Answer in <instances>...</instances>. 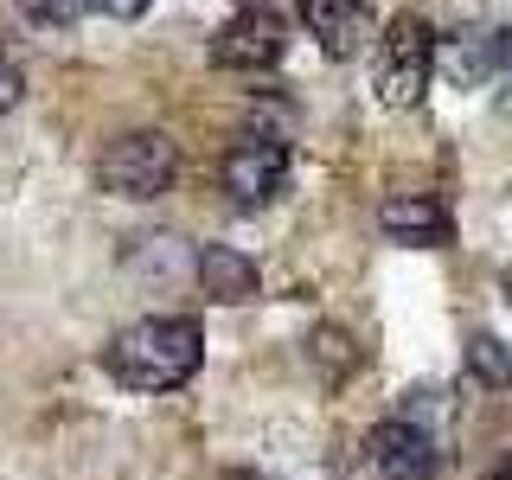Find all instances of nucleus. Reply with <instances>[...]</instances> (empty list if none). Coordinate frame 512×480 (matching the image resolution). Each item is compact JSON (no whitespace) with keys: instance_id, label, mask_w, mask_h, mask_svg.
I'll return each instance as SVG.
<instances>
[{"instance_id":"10","label":"nucleus","mask_w":512,"mask_h":480,"mask_svg":"<svg viewBox=\"0 0 512 480\" xmlns=\"http://www.w3.org/2000/svg\"><path fill=\"white\" fill-rule=\"evenodd\" d=\"M308 365L320 372V384H346L352 378V365H359V346H352V333L346 327H314L308 333Z\"/></svg>"},{"instance_id":"4","label":"nucleus","mask_w":512,"mask_h":480,"mask_svg":"<svg viewBox=\"0 0 512 480\" xmlns=\"http://www.w3.org/2000/svg\"><path fill=\"white\" fill-rule=\"evenodd\" d=\"M288 173H295V154H288V141H276V135H244L218 160V186L231 192V205H244V212L276 205L288 192Z\"/></svg>"},{"instance_id":"18","label":"nucleus","mask_w":512,"mask_h":480,"mask_svg":"<svg viewBox=\"0 0 512 480\" xmlns=\"http://www.w3.org/2000/svg\"><path fill=\"white\" fill-rule=\"evenodd\" d=\"M237 7H276V0H237Z\"/></svg>"},{"instance_id":"3","label":"nucleus","mask_w":512,"mask_h":480,"mask_svg":"<svg viewBox=\"0 0 512 480\" xmlns=\"http://www.w3.org/2000/svg\"><path fill=\"white\" fill-rule=\"evenodd\" d=\"M173 141L160 128H135V135H116L103 154H96V186L116 192V199H160L173 186Z\"/></svg>"},{"instance_id":"13","label":"nucleus","mask_w":512,"mask_h":480,"mask_svg":"<svg viewBox=\"0 0 512 480\" xmlns=\"http://www.w3.org/2000/svg\"><path fill=\"white\" fill-rule=\"evenodd\" d=\"M20 96H26V77H20V64L0 52V116H7V109L20 103Z\"/></svg>"},{"instance_id":"2","label":"nucleus","mask_w":512,"mask_h":480,"mask_svg":"<svg viewBox=\"0 0 512 480\" xmlns=\"http://www.w3.org/2000/svg\"><path fill=\"white\" fill-rule=\"evenodd\" d=\"M429 77H436V32L429 20H416V13H397L391 26H384L378 52H372V90L384 109H416L429 90Z\"/></svg>"},{"instance_id":"16","label":"nucleus","mask_w":512,"mask_h":480,"mask_svg":"<svg viewBox=\"0 0 512 480\" xmlns=\"http://www.w3.org/2000/svg\"><path fill=\"white\" fill-rule=\"evenodd\" d=\"M480 480H512V455H500V461H493V468L480 474Z\"/></svg>"},{"instance_id":"1","label":"nucleus","mask_w":512,"mask_h":480,"mask_svg":"<svg viewBox=\"0 0 512 480\" xmlns=\"http://www.w3.org/2000/svg\"><path fill=\"white\" fill-rule=\"evenodd\" d=\"M205 365V327L192 314H148L103 346V372L128 391H180Z\"/></svg>"},{"instance_id":"7","label":"nucleus","mask_w":512,"mask_h":480,"mask_svg":"<svg viewBox=\"0 0 512 480\" xmlns=\"http://www.w3.org/2000/svg\"><path fill=\"white\" fill-rule=\"evenodd\" d=\"M378 224L391 244H410V250H442L455 244V218H448L442 199H429V192H397V199L378 205Z\"/></svg>"},{"instance_id":"12","label":"nucleus","mask_w":512,"mask_h":480,"mask_svg":"<svg viewBox=\"0 0 512 480\" xmlns=\"http://www.w3.org/2000/svg\"><path fill=\"white\" fill-rule=\"evenodd\" d=\"M90 7H96V0H20V13L32 26H77Z\"/></svg>"},{"instance_id":"8","label":"nucleus","mask_w":512,"mask_h":480,"mask_svg":"<svg viewBox=\"0 0 512 480\" xmlns=\"http://www.w3.org/2000/svg\"><path fill=\"white\" fill-rule=\"evenodd\" d=\"M295 13L320 39L327 58H352V52H365V39H372V7H365V0H295Z\"/></svg>"},{"instance_id":"6","label":"nucleus","mask_w":512,"mask_h":480,"mask_svg":"<svg viewBox=\"0 0 512 480\" xmlns=\"http://www.w3.org/2000/svg\"><path fill=\"white\" fill-rule=\"evenodd\" d=\"M365 461L378 480H436V436L410 416H391L365 436Z\"/></svg>"},{"instance_id":"11","label":"nucleus","mask_w":512,"mask_h":480,"mask_svg":"<svg viewBox=\"0 0 512 480\" xmlns=\"http://www.w3.org/2000/svg\"><path fill=\"white\" fill-rule=\"evenodd\" d=\"M468 372L480 384H493V391H506V384H512V352L493 340V333H474V340H468Z\"/></svg>"},{"instance_id":"17","label":"nucleus","mask_w":512,"mask_h":480,"mask_svg":"<svg viewBox=\"0 0 512 480\" xmlns=\"http://www.w3.org/2000/svg\"><path fill=\"white\" fill-rule=\"evenodd\" d=\"M218 480H269V474H256V468H224Z\"/></svg>"},{"instance_id":"9","label":"nucleus","mask_w":512,"mask_h":480,"mask_svg":"<svg viewBox=\"0 0 512 480\" xmlns=\"http://www.w3.org/2000/svg\"><path fill=\"white\" fill-rule=\"evenodd\" d=\"M192 276H199L205 301H218V308H244V301L263 295V276H256V263H250L244 250H231V244H205L199 263H192Z\"/></svg>"},{"instance_id":"15","label":"nucleus","mask_w":512,"mask_h":480,"mask_svg":"<svg viewBox=\"0 0 512 480\" xmlns=\"http://www.w3.org/2000/svg\"><path fill=\"white\" fill-rule=\"evenodd\" d=\"M493 71H500L506 84H512V26L500 32V39H493Z\"/></svg>"},{"instance_id":"5","label":"nucleus","mask_w":512,"mask_h":480,"mask_svg":"<svg viewBox=\"0 0 512 480\" xmlns=\"http://www.w3.org/2000/svg\"><path fill=\"white\" fill-rule=\"evenodd\" d=\"M288 52V26L276 7H237L212 39V64L224 71H269Z\"/></svg>"},{"instance_id":"14","label":"nucleus","mask_w":512,"mask_h":480,"mask_svg":"<svg viewBox=\"0 0 512 480\" xmlns=\"http://www.w3.org/2000/svg\"><path fill=\"white\" fill-rule=\"evenodd\" d=\"M96 7H103L109 20H141V13H148L154 0H96Z\"/></svg>"}]
</instances>
